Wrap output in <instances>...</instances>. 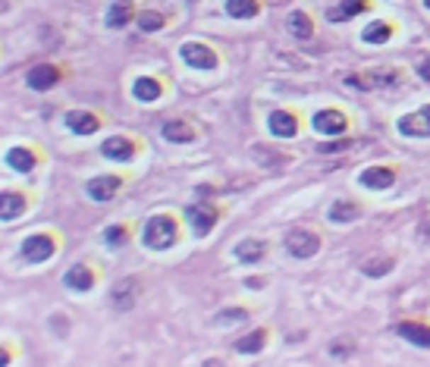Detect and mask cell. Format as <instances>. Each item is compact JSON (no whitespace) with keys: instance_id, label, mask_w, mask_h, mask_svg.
Segmentation results:
<instances>
[{"instance_id":"cell-18","label":"cell","mask_w":430,"mask_h":367,"mask_svg":"<svg viewBox=\"0 0 430 367\" xmlns=\"http://www.w3.org/2000/svg\"><path fill=\"white\" fill-rule=\"evenodd\" d=\"M19 214H26V198L16 195V192H4V195H0V217H4V223L16 220Z\"/></svg>"},{"instance_id":"cell-17","label":"cell","mask_w":430,"mask_h":367,"mask_svg":"<svg viewBox=\"0 0 430 367\" xmlns=\"http://www.w3.org/2000/svg\"><path fill=\"white\" fill-rule=\"evenodd\" d=\"M286 28H289V35H295V38H302V41H308L311 35H315V26H311V19H308V13L305 10H293L286 16Z\"/></svg>"},{"instance_id":"cell-2","label":"cell","mask_w":430,"mask_h":367,"mask_svg":"<svg viewBox=\"0 0 430 367\" xmlns=\"http://www.w3.org/2000/svg\"><path fill=\"white\" fill-rule=\"evenodd\" d=\"M286 252L298 261H308L320 252V236H315L311 230H295L286 236Z\"/></svg>"},{"instance_id":"cell-32","label":"cell","mask_w":430,"mask_h":367,"mask_svg":"<svg viewBox=\"0 0 430 367\" xmlns=\"http://www.w3.org/2000/svg\"><path fill=\"white\" fill-rule=\"evenodd\" d=\"M346 148H349V138H339V142H330V145H324V142L317 145L320 154H339V151H346Z\"/></svg>"},{"instance_id":"cell-25","label":"cell","mask_w":430,"mask_h":367,"mask_svg":"<svg viewBox=\"0 0 430 367\" xmlns=\"http://www.w3.org/2000/svg\"><path fill=\"white\" fill-rule=\"evenodd\" d=\"M129 19H132V4H129V0H120V4H113L111 10H107V26L111 28H123Z\"/></svg>"},{"instance_id":"cell-4","label":"cell","mask_w":430,"mask_h":367,"mask_svg":"<svg viewBox=\"0 0 430 367\" xmlns=\"http://www.w3.org/2000/svg\"><path fill=\"white\" fill-rule=\"evenodd\" d=\"M54 252H57L54 239L45 236V232H38V236H28V239L23 242V258H26L28 264L50 261V258H54Z\"/></svg>"},{"instance_id":"cell-3","label":"cell","mask_w":430,"mask_h":367,"mask_svg":"<svg viewBox=\"0 0 430 367\" xmlns=\"http://www.w3.org/2000/svg\"><path fill=\"white\" fill-rule=\"evenodd\" d=\"M346 85H355V88H361V91H368V88H392V85H399V72L396 69L352 72V76H346Z\"/></svg>"},{"instance_id":"cell-1","label":"cell","mask_w":430,"mask_h":367,"mask_svg":"<svg viewBox=\"0 0 430 367\" xmlns=\"http://www.w3.org/2000/svg\"><path fill=\"white\" fill-rule=\"evenodd\" d=\"M176 220L166 217V214H157L145 223V232H142V245L151 248V252H166V248L176 242Z\"/></svg>"},{"instance_id":"cell-27","label":"cell","mask_w":430,"mask_h":367,"mask_svg":"<svg viewBox=\"0 0 430 367\" xmlns=\"http://www.w3.org/2000/svg\"><path fill=\"white\" fill-rule=\"evenodd\" d=\"M227 13L232 19H251L258 16V0H227Z\"/></svg>"},{"instance_id":"cell-6","label":"cell","mask_w":430,"mask_h":367,"mask_svg":"<svg viewBox=\"0 0 430 367\" xmlns=\"http://www.w3.org/2000/svg\"><path fill=\"white\" fill-rule=\"evenodd\" d=\"M399 132L408 138H424L430 135V104L427 107H421V110H414V113H408L399 120Z\"/></svg>"},{"instance_id":"cell-33","label":"cell","mask_w":430,"mask_h":367,"mask_svg":"<svg viewBox=\"0 0 430 367\" xmlns=\"http://www.w3.org/2000/svg\"><path fill=\"white\" fill-rule=\"evenodd\" d=\"M390 270H392V261H383V264H377V267L374 264H364V273L368 276H380V273H390Z\"/></svg>"},{"instance_id":"cell-16","label":"cell","mask_w":430,"mask_h":367,"mask_svg":"<svg viewBox=\"0 0 430 367\" xmlns=\"http://www.w3.org/2000/svg\"><path fill=\"white\" fill-rule=\"evenodd\" d=\"M396 333L408 339L412 346H421V349H430V327L424 324H412V320H405V324L396 327Z\"/></svg>"},{"instance_id":"cell-11","label":"cell","mask_w":430,"mask_h":367,"mask_svg":"<svg viewBox=\"0 0 430 367\" xmlns=\"http://www.w3.org/2000/svg\"><path fill=\"white\" fill-rule=\"evenodd\" d=\"M67 126L72 129V135H91V132H98V116L89 113V110H69L67 113Z\"/></svg>"},{"instance_id":"cell-22","label":"cell","mask_w":430,"mask_h":367,"mask_svg":"<svg viewBox=\"0 0 430 367\" xmlns=\"http://www.w3.org/2000/svg\"><path fill=\"white\" fill-rule=\"evenodd\" d=\"M132 98H135V101H142V104H151V101H157V98H160V82H157V79H148V76L135 79V85H132Z\"/></svg>"},{"instance_id":"cell-9","label":"cell","mask_w":430,"mask_h":367,"mask_svg":"<svg viewBox=\"0 0 430 367\" xmlns=\"http://www.w3.org/2000/svg\"><path fill=\"white\" fill-rule=\"evenodd\" d=\"M57 79H60V72H57L54 66H50V63H38V66H32V69H28L26 85L35 88V91H47V88L57 85Z\"/></svg>"},{"instance_id":"cell-34","label":"cell","mask_w":430,"mask_h":367,"mask_svg":"<svg viewBox=\"0 0 430 367\" xmlns=\"http://www.w3.org/2000/svg\"><path fill=\"white\" fill-rule=\"evenodd\" d=\"M418 76L424 79V82H430V57H427V60H421V63H418Z\"/></svg>"},{"instance_id":"cell-10","label":"cell","mask_w":430,"mask_h":367,"mask_svg":"<svg viewBox=\"0 0 430 367\" xmlns=\"http://www.w3.org/2000/svg\"><path fill=\"white\" fill-rule=\"evenodd\" d=\"M101 154H104L107 160H120V164H126V160L135 157V145L129 142V138H123V135H113V138H107V142L101 145Z\"/></svg>"},{"instance_id":"cell-20","label":"cell","mask_w":430,"mask_h":367,"mask_svg":"<svg viewBox=\"0 0 430 367\" xmlns=\"http://www.w3.org/2000/svg\"><path fill=\"white\" fill-rule=\"evenodd\" d=\"M232 254H236L242 264H258L261 258H264V242H258V239H245V242H239L236 248H232Z\"/></svg>"},{"instance_id":"cell-19","label":"cell","mask_w":430,"mask_h":367,"mask_svg":"<svg viewBox=\"0 0 430 367\" xmlns=\"http://www.w3.org/2000/svg\"><path fill=\"white\" fill-rule=\"evenodd\" d=\"M164 138L166 142H176V145H188L195 138V129L188 126V123H182V120H170V123H164Z\"/></svg>"},{"instance_id":"cell-21","label":"cell","mask_w":430,"mask_h":367,"mask_svg":"<svg viewBox=\"0 0 430 367\" xmlns=\"http://www.w3.org/2000/svg\"><path fill=\"white\" fill-rule=\"evenodd\" d=\"M364 10H368L364 0H342V4H336L330 13H327V19H330V22H346V19L358 16V13H364Z\"/></svg>"},{"instance_id":"cell-8","label":"cell","mask_w":430,"mask_h":367,"mask_svg":"<svg viewBox=\"0 0 430 367\" xmlns=\"http://www.w3.org/2000/svg\"><path fill=\"white\" fill-rule=\"evenodd\" d=\"M315 129L320 132V135H342V132H346V116L339 113V110H317L315 113Z\"/></svg>"},{"instance_id":"cell-35","label":"cell","mask_w":430,"mask_h":367,"mask_svg":"<svg viewBox=\"0 0 430 367\" xmlns=\"http://www.w3.org/2000/svg\"><path fill=\"white\" fill-rule=\"evenodd\" d=\"M424 6H427V10H430V0H424Z\"/></svg>"},{"instance_id":"cell-12","label":"cell","mask_w":430,"mask_h":367,"mask_svg":"<svg viewBox=\"0 0 430 367\" xmlns=\"http://www.w3.org/2000/svg\"><path fill=\"white\" fill-rule=\"evenodd\" d=\"M267 129H271L276 138H293L298 123H295V116L289 113V110H273L271 120H267Z\"/></svg>"},{"instance_id":"cell-24","label":"cell","mask_w":430,"mask_h":367,"mask_svg":"<svg viewBox=\"0 0 430 367\" xmlns=\"http://www.w3.org/2000/svg\"><path fill=\"white\" fill-rule=\"evenodd\" d=\"M264 346H267V333L264 329H254V333L242 336V339L236 342V351H242V355H258Z\"/></svg>"},{"instance_id":"cell-36","label":"cell","mask_w":430,"mask_h":367,"mask_svg":"<svg viewBox=\"0 0 430 367\" xmlns=\"http://www.w3.org/2000/svg\"><path fill=\"white\" fill-rule=\"evenodd\" d=\"M427 236H430V226H427Z\"/></svg>"},{"instance_id":"cell-13","label":"cell","mask_w":430,"mask_h":367,"mask_svg":"<svg viewBox=\"0 0 430 367\" xmlns=\"http://www.w3.org/2000/svg\"><path fill=\"white\" fill-rule=\"evenodd\" d=\"M123 182L116 179V176H98V179L89 182V198H94V201H111V198L120 192Z\"/></svg>"},{"instance_id":"cell-7","label":"cell","mask_w":430,"mask_h":367,"mask_svg":"<svg viewBox=\"0 0 430 367\" xmlns=\"http://www.w3.org/2000/svg\"><path fill=\"white\" fill-rule=\"evenodd\" d=\"M186 220H188V226H192V232L195 236H208L210 230H214V223H217V210L214 208H204V204H192V208H186Z\"/></svg>"},{"instance_id":"cell-26","label":"cell","mask_w":430,"mask_h":367,"mask_svg":"<svg viewBox=\"0 0 430 367\" xmlns=\"http://www.w3.org/2000/svg\"><path fill=\"white\" fill-rule=\"evenodd\" d=\"M390 35H392V28L386 26V22H370V26H364L361 41L364 44H386V41H390Z\"/></svg>"},{"instance_id":"cell-15","label":"cell","mask_w":430,"mask_h":367,"mask_svg":"<svg viewBox=\"0 0 430 367\" xmlns=\"http://www.w3.org/2000/svg\"><path fill=\"white\" fill-rule=\"evenodd\" d=\"M358 182L364 188H390L396 182V173L386 170V166H370V170H364L358 176Z\"/></svg>"},{"instance_id":"cell-28","label":"cell","mask_w":430,"mask_h":367,"mask_svg":"<svg viewBox=\"0 0 430 367\" xmlns=\"http://www.w3.org/2000/svg\"><path fill=\"white\" fill-rule=\"evenodd\" d=\"M330 220L333 223H352V220H358V208H355V204H346V201H336L330 208Z\"/></svg>"},{"instance_id":"cell-14","label":"cell","mask_w":430,"mask_h":367,"mask_svg":"<svg viewBox=\"0 0 430 367\" xmlns=\"http://www.w3.org/2000/svg\"><path fill=\"white\" fill-rule=\"evenodd\" d=\"M63 283H67L69 289H76V292H89L94 286V273L85 267V264H72V267L67 270V276H63Z\"/></svg>"},{"instance_id":"cell-29","label":"cell","mask_w":430,"mask_h":367,"mask_svg":"<svg viewBox=\"0 0 430 367\" xmlns=\"http://www.w3.org/2000/svg\"><path fill=\"white\" fill-rule=\"evenodd\" d=\"M138 28H142V32H160V28H164V16H160V13L145 10L142 16H138Z\"/></svg>"},{"instance_id":"cell-30","label":"cell","mask_w":430,"mask_h":367,"mask_svg":"<svg viewBox=\"0 0 430 367\" xmlns=\"http://www.w3.org/2000/svg\"><path fill=\"white\" fill-rule=\"evenodd\" d=\"M104 242L111 248H120V245H126V226H111V230L104 232Z\"/></svg>"},{"instance_id":"cell-31","label":"cell","mask_w":430,"mask_h":367,"mask_svg":"<svg viewBox=\"0 0 430 367\" xmlns=\"http://www.w3.org/2000/svg\"><path fill=\"white\" fill-rule=\"evenodd\" d=\"M245 317H249V311H242V307H230V314H220L214 324H236V320H245Z\"/></svg>"},{"instance_id":"cell-23","label":"cell","mask_w":430,"mask_h":367,"mask_svg":"<svg viewBox=\"0 0 430 367\" xmlns=\"http://www.w3.org/2000/svg\"><path fill=\"white\" fill-rule=\"evenodd\" d=\"M6 164H10L16 173H32V170H35V151H28V148H10V151H6Z\"/></svg>"},{"instance_id":"cell-5","label":"cell","mask_w":430,"mask_h":367,"mask_svg":"<svg viewBox=\"0 0 430 367\" xmlns=\"http://www.w3.org/2000/svg\"><path fill=\"white\" fill-rule=\"evenodd\" d=\"M179 57L186 60L188 66H195V69H217V54L208 47V44H182L179 47Z\"/></svg>"}]
</instances>
